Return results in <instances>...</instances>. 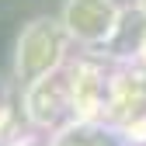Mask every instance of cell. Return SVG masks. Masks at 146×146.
I'll return each instance as SVG.
<instances>
[{
  "label": "cell",
  "mask_w": 146,
  "mask_h": 146,
  "mask_svg": "<svg viewBox=\"0 0 146 146\" xmlns=\"http://www.w3.org/2000/svg\"><path fill=\"white\" fill-rule=\"evenodd\" d=\"M70 31L59 21V14H35L21 25V31L14 35V49H11V70L14 80L28 87L38 77L52 70L66 66V49H70Z\"/></svg>",
  "instance_id": "1"
},
{
  "label": "cell",
  "mask_w": 146,
  "mask_h": 146,
  "mask_svg": "<svg viewBox=\"0 0 146 146\" xmlns=\"http://www.w3.org/2000/svg\"><path fill=\"white\" fill-rule=\"evenodd\" d=\"M25 118L31 129L42 132H56L59 125H66L70 118H77L73 108V73L52 70L45 77H38L35 84L25 87Z\"/></svg>",
  "instance_id": "2"
},
{
  "label": "cell",
  "mask_w": 146,
  "mask_h": 146,
  "mask_svg": "<svg viewBox=\"0 0 146 146\" xmlns=\"http://www.w3.org/2000/svg\"><path fill=\"white\" fill-rule=\"evenodd\" d=\"M125 7L118 0H63L59 21L66 25L70 38L84 49H104L115 38Z\"/></svg>",
  "instance_id": "3"
},
{
  "label": "cell",
  "mask_w": 146,
  "mask_h": 146,
  "mask_svg": "<svg viewBox=\"0 0 146 146\" xmlns=\"http://www.w3.org/2000/svg\"><path fill=\"white\" fill-rule=\"evenodd\" d=\"M49 146H125L118 129L104 118H70L52 132Z\"/></svg>",
  "instance_id": "4"
},
{
  "label": "cell",
  "mask_w": 146,
  "mask_h": 146,
  "mask_svg": "<svg viewBox=\"0 0 146 146\" xmlns=\"http://www.w3.org/2000/svg\"><path fill=\"white\" fill-rule=\"evenodd\" d=\"M143 31H146V14L136 11V7H125L122 25H118V31H115V38L104 45L108 59H115V63H132L136 52H139V38H143Z\"/></svg>",
  "instance_id": "5"
},
{
  "label": "cell",
  "mask_w": 146,
  "mask_h": 146,
  "mask_svg": "<svg viewBox=\"0 0 146 146\" xmlns=\"http://www.w3.org/2000/svg\"><path fill=\"white\" fill-rule=\"evenodd\" d=\"M4 25H7V21H0V59L7 56V31H4Z\"/></svg>",
  "instance_id": "6"
},
{
  "label": "cell",
  "mask_w": 146,
  "mask_h": 146,
  "mask_svg": "<svg viewBox=\"0 0 146 146\" xmlns=\"http://www.w3.org/2000/svg\"><path fill=\"white\" fill-rule=\"evenodd\" d=\"M136 59L146 66V31H143V38H139V52H136Z\"/></svg>",
  "instance_id": "7"
},
{
  "label": "cell",
  "mask_w": 146,
  "mask_h": 146,
  "mask_svg": "<svg viewBox=\"0 0 146 146\" xmlns=\"http://www.w3.org/2000/svg\"><path fill=\"white\" fill-rule=\"evenodd\" d=\"M132 7H136V11H143V14H146V0H132Z\"/></svg>",
  "instance_id": "8"
}]
</instances>
